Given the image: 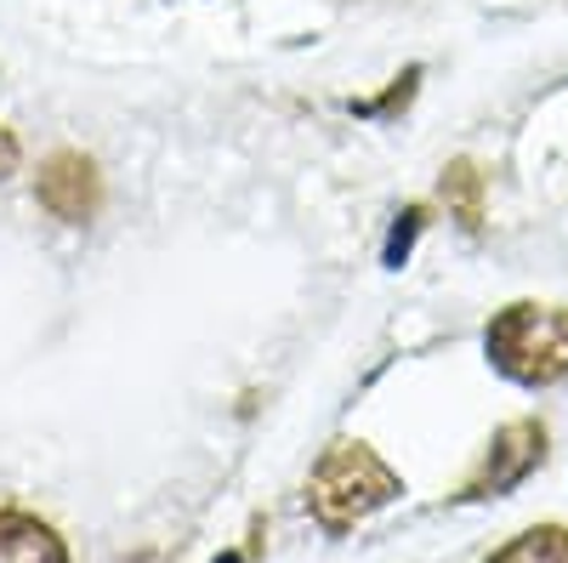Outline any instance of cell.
<instances>
[{
    "mask_svg": "<svg viewBox=\"0 0 568 563\" xmlns=\"http://www.w3.org/2000/svg\"><path fill=\"white\" fill-rule=\"evenodd\" d=\"M216 563H245V557H240V552H222V557H216Z\"/></svg>",
    "mask_w": 568,
    "mask_h": 563,
    "instance_id": "8fae6325",
    "label": "cell"
},
{
    "mask_svg": "<svg viewBox=\"0 0 568 563\" xmlns=\"http://www.w3.org/2000/svg\"><path fill=\"white\" fill-rule=\"evenodd\" d=\"M0 563H69V546L52 524L0 506Z\"/></svg>",
    "mask_w": 568,
    "mask_h": 563,
    "instance_id": "5b68a950",
    "label": "cell"
},
{
    "mask_svg": "<svg viewBox=\"0 0 568 563\" xmlns=\"http://www.w3.org/2000/svg\"><path fill=\"white\" fill-rule=\"evenodd\" d=\"M484 348L495 359L500 375L524 388H546L568 375V308H546V302H511L489 319Z\"/></svg>",
    "mask_w": 568,
    "mask_h": 563,
    "instance_id": "6da1fadb",
    "label": "cell"
},
{
    "mask_svg": "<svg viewBox=\"0 0 568 563\" xmlns=\"http://www.w3.org/2000/svg\"><path fill=\"white\" fill-rule=\"evenodd\" d=\"M420 205H409L404 211V222H393V233H387V262L398 268V262H409V251H415V233H420Z\"/></svg>",
    "mask_w": 568,
    "mask_h": 563,
    "instance_id": "ba28073f",
    "label": "cell"
},
{
    "mask_svg": "<svg viewBox=\"0 0 568 563\" xmlns=\"http://www.w3.org/2000/svg\"><path fill=\"white\" fill-rule=\"evenodd\" d=\"M23 165V149H18V131H7L0 125V177H12Z\"/></svg>",
    "mask_w": 568,
    "mask_h": 563,
    "instance_id": "30bf717a",
    "label": "cell"
},
{
    "mask_svg": "<svg viewBox=\"0 0 568 563\" xmlns=\"http://www.w3.org/2000/svg\"><path fill=\"white\" fill-rule=\"evenodd\" d=\"M398 473L375 455L369 444L347 439L336 444L318 466H313V484H307V506H313V519L329 530V535H347L358 519H369L375 506H387L398 495Z\"/></svg>",
    "mask_w": 568,
    "mask_h": 563,
    "instance_id": "7a4b0ae2",
    "label": "cell"
},
{
    "mask_svg": "<svg viewBox=\"0 0 568 563\" xmlns=\"http://www.w3.org/2000/svg\"><path fill=\"white\" fill-rule=\"evenodd\" d=\"M540 461H546V428H540V421H511V428H500V433L489 439L484 466H478V473H471V479L455 490V501L506 495V490L524 484Z\"/></svg>",
    "mask_w": 568,
    "mask_h": 563,
    "instance_id": "3957f363",
    "label": "cell"
},
{
    "mask_svg": "<svg viewBox=\"0 0 568 563\" xmlns=\"http://www.w3.org/2000/svg\"><path fill=\"white\" fill-rule=\"evenodd\" d=\"M415 86H420V69H409L398 86H387L382 91V98H375V103H358V114H393V109H404L409 98H415Z\"/></svg>",
    "mask_w": 568,
    "mask_h": 563,
    "instance_id": "9c48e42d",
    "label": "cell"
},
{
    "mask_svg": "<svg viewBox=\"0 0 568 563\" xmlns=\"http://www.w3.org/2000/svg\"><path fill=\"white\" fill-rule=\"evenodd\" d=\"M489 563H568V530H562V524L524 530L517 541H506Z\"/></svg>",
    "mask_w": 568,
    "mask_h": 563,
    "instance_id": "8992f818",
    "label": "cell"
},
{
    "mask_svg": "<svg viewBox=\"0 0 568 563\" xmlns=\"http://www.w3.org/2000/svg\"><path fill=\"white\" fill-rule=\"evenodd\" d=\"M34 194H40V205L52 211L58 222H91L98 205H103V177H98V165H91L85 154L63 149V154H52L40 165Z\"/></svg>",
    "mask_w": 568,
    "mask_h": 563,
    "instance_id": "277c9868",
    "label": "cell"
},
{
    "mask_svg": "<svg viewBox=\"0 0 568 563\" xmlns=\"http://www.w3.org/2000/svg\"><path fill=\"white\" fill-rule=\"evenodd\" d=\"M444 205L460 217V228H478L484 222V177L471 160H455L444 171Z\"/></svg>",
    "mask_w": 568,
    "mask_h": 563,
    "instance_id": "52a82bcc",
    "label": "cell"
}]
</instances>
